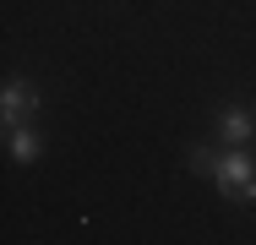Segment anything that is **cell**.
I'll use <instances>...</instances> for the list:
<instances>
[{
	"mask_svg": "<svg viewBox=\"0 0 256 245\" xmlns=\"http://www.w3.org/2000/svg\"><path fill=\"white\" fill-rule=\"evenodd\" d=\"M191 158H196L202 174L218 180V191H224V196H234V202H256V164L246 158V152H207V147H196Z\"/></svg>",
	"mask_w": 256,
	"mask_h": 245,
	"instance_id": "1",
	"label": "cell"
},
{
	"mask_svg": "<svg viewBox=\"0 0 256 245\" xmlns=\"http://www.w3.org/2000/svg\"><path fill=\"white\" fill-rule=\"evenodd\" d=\"M33 109H38V93H33L28 82H16V76H11V82H6V93H0V120H6V131H11V126H28V120H33Z\"/></svg>",
	"mask_w": 256,
	"mask_h": 245,
	"instance_id": "2",
	"label": "cell"
},
{
	"mask_svg": "<svg viewBox=\"0 0 256 245\" xmlns=\"http://www.w3.org/2000/svg\"><path fill=\"white\" fill-rule=\"evenodd\" d=\"M6 147H11L16 164H33V158H38V131H33V126H11V131H6Z\"/></svg>",
	"mask_w": 256,
	"mask_h": 245,
	"instance_id": "4",
	"label": "cell"
},
{
	"mask_svg": "<svg viewBox=\"0 0 256 245\" xmlns=\"http://www.w3.org/2000/svg\"><path fill=\"white\" fill-rule=\"evenodd\" d=\"M218 131L240 147V142H251V136H256V114H251V109H240V104H229V109L218 114Z\"/></svg>",
	"mask_w": 256,
	"mask_h": 245,
	"instance_id": "3",
	"label": "cell"
}]
</instances>
